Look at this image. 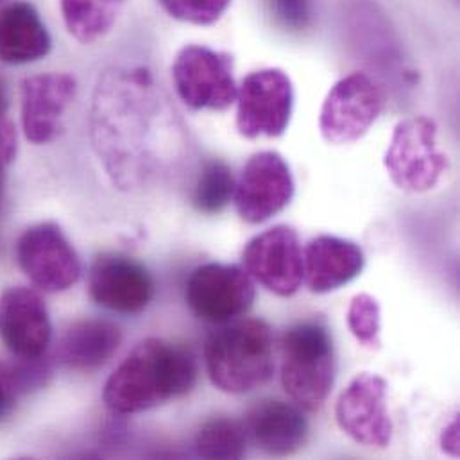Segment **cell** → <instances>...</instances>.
<instances>
[{
  "label": "cell",
  "mask_w": 460,
  "mask_h": 460,
  "mask_svg": "<svg viewBox=\"0 0 460 460\" xmlns=\"http://www.w3.org/2000/svg\"><path fill=\"white\" fill-rule=\"evenodd\" d=\"M160 97L146 68L111 70L99 81L92 137L99 158L120 189L142 185L160 160L155 147Z\"/></svg>",
  "instance_id": "1"
},
{
  "label": "cell",
  "mask_w": 460,
  "mask_h": 460,
  "mask_svg": "<svg viewBox=\"0 0 460 460\" xmlns=\"http://www.w3.org/2000/svg\"><path fill=\"white\" fill-rule=\"evenodd\" d=\"M198 380L194 355L162 339L142 341L104 387V403L117 414H137L190 393Z\"/></svg>",
  "instance_id": "2"
},
{
  "label": "cell",
  "mask_w": 460,
  "mask_h": 460,
  "mask_svg": "<svg viewBox=\"0 0 460 460\" xmlns=\"http://www.w3.org/2000/svg\"><path fill=\"white\" fill-rule=\"evenodd\" d=\"M205 364L212 384L228 394L251 393L274 373L270 326L243 319L216 330L205 344Z\"/></svg>",
  "instance_id": "3"
},
{
  "label": "cell",
  "mask_w": 460,
  "mask_h": 460,
  "mask_svg": "<svg viewBox=\"0 0 460 460\" xmlns=\"http://www.w3.org/2000/svg\"><path fill=\"white\" fill-rule=\"evenodd\" d=\"M337 375L332 333L321 321H303L281 337V385L306 412H317L330 396Z\"/></svg>",
  "instance_id": "4"
},
{
  "label": "cell",
  "mask_w": 460,
  "mask_h": 460,
  "mask_svg": "<svg viewBox=\"0 0 460 460\" xmlns=\"http://www.w3.org/2000/svg\"><path fill=\"white\" fill-rule=\"evenodd\" d=\"M391 181L403 192L423 194L439 185L448 171V158L438 144V126L429 117L402 120L384 156Z\"/></svg>",
  "instance_id": "5"
},
{
  "label": "cell",
  "mask_w": 460,
  "mask_h": 460,
  "mask_svg": "<svg viewBox=\"0 0 460 460\" xmlns=\"http://www.w3.org/2000/svg\"><path fill=\"white\" fill-rule=\"evenodd\" d=\"M384 86L366 72L342 77L328 92L319 117L323 138L333 146L360 140L385 108Z\"/></svg>",
  "instance_id": "6"
},
{
  "label": "cell",
  "mask_w": 460,
  "mask_h": 460,
  "mask_svg": "<svg viewBox=\"0 0 460 460\" xmlns=\"http://www.w3.org/2000/svg\"><path fill=\"white\" fill-rule=\"evenodd\" d=\"M294 88L279 68L249 74L236 90V129L245 138L281 137L290 122Z\"/></svg>",
  "instance_id": "7"
},
{
  "label": "cell",
  "mask_w": 460,
  "mask_h": 460,
  "mask_svg": "<svg viewBox=\"0 0 460 460\" xmlns=\"http://www.w3.org/2000/svg\"><path fill=\"white\" fill-rule=\"evenodd\" d=\"M180 99L192 110L225 111L236 101L231 56L205 45H187L172 65Z\"/></svg>",
  "instance_id": "8"
},
{
  "label": "cell",
  "mask_w": 460,
  "mask_h": 460,
  "mask_svg": "<svg viewBox=\"0 0 460 460\" xmlns=\"http://www.w3.org/2000/svg\"><path fill=\"white\" fill-rule=\"evenodd\" d=\"M288 164L274 151L252 155L234 181L233 201L242 221L261 225L283 212L294 198Z\"/></svg>",
  "instance_id": "9"
},
{
  "label": "cell",
  "mask_w": 460,
  "mask_h": 460,
  "mask_svg": "<svg viewBox=\"0 0 460 460\" xmlns=\"http://www.w3.org/2000/svg\"><path fill=\"white\" fill-rule=\"evenodd\" d=\"M16 260L27 278L45 292H63L81 278V261L61 231L41 223L23 231L16 243Z\"/></svg>",
  "instance_id": "10"
},
{
  "label": "cell",
  "mask_w": 460,
  "mask_h": 460,
  "mask_svg": "<svg viewBox=\"0 0 460 460\" xmlns=\"http://www.w3.org/2000/svg\"><path fill=\"white\" fill-rule=\"evenodd\" d=\"M185 296L198 317L226 324L252 306L254 283L240 265L207 263L192 272Z\"/></svg>",
  "instance_id": "11"
},
{
  "label": "cell",
  "mask_w": 460,
  "mask_h": 460,
  "mask_svg": "<svg viewBox=\"0 0 460 460\" xmlns=\"http://www.w3.org/2000/svg\"><path fill=\"white\" fill-rule=\"evenodd\" d=\"M341 430L355 443L387 448L393 441V420L387 411V384L382 376L362 373L355 376L335 405Z\"/></svg>",
  "instance_id": "12"
},
{
  "label": "cell",
  "mask_w": 460,
  "mask_h": 460,
  "mask_svg": "<svg viewBox=\"0 0 460 460\" xmlns=\"http://www.w3.org/2000/svg\"><path fill=\"white\" fill-rule=\"evenodd\" d=\"M243 269L269 292L290 297L303 283V249L296 230L274 226L254 236L243 249Z\"/></svg>",
  "instance_id": "13"
},
{
  "label": "cell",
  "mask_w": 460,
  "mask_h": 460,
  "mask_svg": "<svg viewBox=\"0 0 460 460\" xmlns=\"http://www.w3.org/2000/svg\"><path fill=\"white\" fill-rule=\"evenodd\" d=\"M92 299L117 314H140L155 297V281L147 269L124 254H101L88 274Z\"/></svg>",
  "instance_id": "14"
},
{
  "label": "cell",
  "mask_w": 460,
  "mask_h": 460,
  "mask_svg": "<svg viewBox=\"0 0 460 460\" xmlns=\"http://www.w3.org/2000/svg\"><path fill=\"white\" fill-rule=\"evenodd\" d=\"M77 93L70 74L31 75L22 83V128L29 142L50 144L63 129V119Z\"/></svg>",
  "instance_id": "15"
},
{
  "label": "cell",
  "mask_w": 460,
  "mask_h": 460,
  "mask_svg": "<svg viewBox=\"0 0 460 460\" xmlns=\"http://www.w3.org/2000/svg\"><path fill=\"white\" fill-rule=\"evenodd\" d=\"M52 337V324L41 296L13 287L0 296V339L20 360L41 358Z\"/></svg>",
  "instance_id": "16"
},
{
  "label": "cell",
  "mask_w": 460,
  "mask_h": 460,
  "mask_svg": "<svg viewBox=\"0 0 460 460\" xmlns=\"http://www.w3.org/2000/svg\"><path fill=\"white\" fill-rule=\"evenodd\" d=\"M245 434L263 454L287 457L297 454L308 441V421L296 403L263 400L245 420Z\"/></svg>",
  "instance_id": "17"
},
{
  "label": "cell",
  "mask_w": 460,
  "mask_h": 460,
  "mask_svg": "<svg viewBox=\"0 0 460 460\" xmlns=\"http://www.w3.org/2000/svg\"><path fill=\"white\" fill-rule=\"evenodd\" d=\"M366 256L358 243L321 234L303 251L305 281L310 292L326 294L353 281L364 269Z\"/></svg>",
  "instance_id": "18"
},
{
  "label": "cell",
  "mask_w": 460,
  "mask_h": 460,
  "mask_svg": "<svg viewBox=\"0 0 460 460\" xmlns=\"http://www.w3.org/2000/svg\"><path fill=\"white\" fill-rule=\"evenodd\" d=\"M52 47L50 34L36 7L13 2L0 9V61L27 65L43 59Z\"/></svg>",
  "instance_id": "19"
},
{
  "label": "cell",
  "mask_w": 460,
  "mask_h": 460,
  "mask_svg": "<svg viewBox=\"0 0 460 460\" xmlns=\"http://www.w3.org/2000/svg\"><path fill=\"white\" fill-rule=\"evenodd\" d=\"M122 333L117 324L104 319L74 323L59 339L58 358L74 371L101 369L117 353Z\"/></svg>",
  "instance_id": "20"
},
{
  "label": "cell",
  "mask_w": 460,
  "mask_h": 460,
  "mask_svg": "<svg viewBox=\"0 0 460 460\" xmlns=\"http://www.w3.org/2000/svg\"><path fill=\"white\" fill-rule=\"evenodd\" d=\"M128 0H61L68 32L81 43H93L117 23Z\"/></svg>",
  "instance_id": "21"
},
{
  "label": "cell",
  "mask_w": 460,
  "mask_h": 460,
  "mask_svg": "<svg viewBox=\"0 0 460 460\" xmlns=\"http://www.w3.org/2000/svg\"><path fill=\"white\" fill-rule=\"evenodd\" d=\"M245 429L230 418L207 421L196 436V452L205 459H240L245 456Z\"/></svg>",
  "instance_id": "22"
},
{
  "label": "cell",
  "mask_w": 460,
  "mask_h": 460,
  "mask_svg": "<svg viewBox=\"0 0 460 460\" xmlns=\"http://www.w3.org/2000/svg\"><path fill=\"white\" fill-rule=\"evenodd\" d=\"M234 192V178L223 160H210L203 165L198 183L194 187L192 203L198 212L214 216L223 212Z\"/></svg>",
  "instance_id": "23"
},
{
  "label": "cell",
  "mask_w": 460,
  "mask_h": 460,
  "mask_svg": "<svg viewBox=\"0 0 460 460\" xmlns=\"http://www.w3.org/2000/svg\"><path fill=\"white\" fill-rule=\"evenodd\" d=\"M348 326L364 348L378 349L382 344V310L378 301L369 294L355 296L348 310Z\"/></svg>",
  "instance_id": "24"
},
{
  "label": "cell",
  "mask_w": 460,
  "mask_h": 460,
  "mask_svg": "<svg viewBox=\"0 0 460 460\" xmlns=\"http://www.w3.org/2000/svg\"><path fill=\"white\" fill-rule=\"evenodd\" d=\"M167 14L194 25L216 23L230 7L231 0H158Z\"/></svg>",
  "instance_id": "25"
},
{
  "label": "cell",
  "mask_w": 460,
  "mask_h": 460,
  "mask_svg": "<svg viewBox=\"0 0 460 460\" xmlns=\"http://www.w3.org/2000/svg\"><path fill=\"white\" fill-rule=\"evenodd\" d=\"M272 18L287 31H303L312 23L314 0H269Z\"/></svg>",
  "instance_id": "26"
},
{
  "label": "cell",
  "mask_w": 460,
  "mask_h": 460,
  "mask_svg": "<svg viewBox=\"0 0 460 460\" xmlns=\"http://www.w3.org/2000/svg\"><path fill=\"white\" fill-rule=\"evenodd\" d=\"M16 129L14 126L0 117V205L4 198V172L5 167L14 160L16 155Z\"/></svg>",
  "instance_id": "27"
},
{
  "label": "cell",
  "mask_w": 460,
  "mask_h": 460,
  "mask_svg": "<svg viewBox=\"0 0 460 460\" xmlns=\"http://www.w3.org/2000/svg\"><path fill=\"white\" fill-rule=\"evenodd\" d=\"M20 393L13 366H5L0 362V421L9 416L14 407V398Z\"/></svg>",
  "instance_id": "28"
},
{
  "label": "cell",
  "mask_w": 460,
  "mask_h": 460,
  "mask_svg": "<svg viewBox=\"0 0 460 460\" xmlns=\"http://www.w3.org/2000/svg\"><path fill=\"white\" fill-rule=\"evenodd\" d=\"M443 450L452 456L459 454V423L454 421L443 434Z\"/></svg>",
  "instance_id": "29"
},
{
  "label": "cell",
  "mask_w": 460,
  "mask_h": 460,
  "mask_svg": "<svg viewBox=\"0 0 460 460\" xmlns=\"http://www.w3.org/2000/svg\"><path fill=\"white\" fill-rule=\"evenodd\" d=\"M4 110H5V97H4V93H2V90H0V117H2Z\"/></svg>",
  "instance_id": "30"
}]
</instances>
